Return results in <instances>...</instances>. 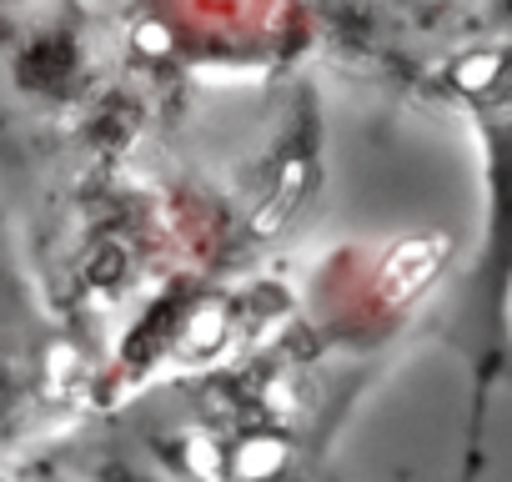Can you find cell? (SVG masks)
Instances as JSON below:
<instances>
[]
</instances>
